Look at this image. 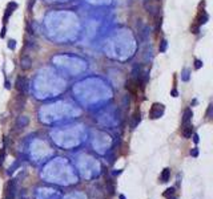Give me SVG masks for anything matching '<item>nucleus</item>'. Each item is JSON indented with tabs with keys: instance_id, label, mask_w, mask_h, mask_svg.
I'll return each mask as SVG.
<instances>
[{
	"instance_id": "1",
	"label": "nucleus",
	"mask_w": 213,
	"mask_h": 199,
	"mask_svg": "<svg viewBox=\"0 0 213 199\" xmlns=\"http://www.w3.org/2000/svg\"><path fill=\"white\" fill-rule=\"evenodd\" d=\"M164 111H165L164 105L160 104V102H154V104L152 105L151 110H149V118H151V120H157V118L163 117Z\"/></svg>"
},
{
	"instance_id": "2",
	"label": "nucleus",
	"mask_w": 213,
	"mask_h": 199,
	"mask_svg": "<svg viewBox=\"0 0 213 199\" xmlns=\"http://www.w3.org/2000/svg\"><path fill=\"white\" fill-rule=\"evenodd\" d=\"M16 195V179H11L6 186V194L3 199H15Z\"/></svg>"
},
{
	"instance_id": "3",
	"label": "nucleus",
	"mask_w": 213,
	"mask_h": 199,
	"mask_svg": "<svg viewBox=\"0 0 213 199\" xmlns=\"http://www.w3.org/2000/svg\"><path fill=\"white\" fill-rule=\"evenodd\" d=\"M16 90L21 94H26L28 90V80L26 77H17L16 80Z\"/></svg>"
},
{
	"instance_id": "4",
	"label": "nucleus",
	"mask_w": 213,
	"mask_h": 199,
	"mask_svg": "<svg viewBox=\"0 0 213 199\" xmlns=\"http://www.w3.org/2000/svg\"><path fill=\"white\" fill-rule=\"evenodd\" d=\"M140 122H141V113L139 110H136L133 113V116H132V120H131V129H136Z\"/></svg>"
},
{
	"instance_id": "5",
	"label": "nucleus",
	"mask_w": 213,
	"mask_h": 199,
	"mask_svg": "<svg viewBox=\"0 0 213 199\" xmlns=\"http://www.w3.org/2000/svg\"><path fill=\"white\" fill-rule=\"evenodd\" d=\"M20 66H21V69H24V70L30 69L31 66H32V60H31L27 55H24L23 57L20 59Z\"/></svg>"
},
{
	"instance_id": "6",
	"label": "nucleus",
	"mask_w": 213,
	"mask_h": 199,
	"mask_svg": "<svg viewBox=\"0 0 213 199\" xmlns=\"http://www.w3.org/2000/svg\"><path fill=\"white\" fill-rule=\"evenodd\" d=\"M192 117H193V111H192V109L187 108L185 110H184V114H183V125L190 124V121H192Z\"/></svg>"
},
{
	"instance_id": "7",
	"label": "nucleus",
	"mask_w": 213,
	"mask_h": 199,
	"mask_svg": "<svg viewBox=\"0 0 213 199\" xmlns=\"http://www.w3.org/2000/svg\"><path fill=\"white\" fill-rule=\"evenodd\" d=\"M193 134V126L192 124H187L183 125V137L184 138H190Z\"/></svg>"
},
{
	"instance_id": "8",
	"label": "nucleus",
	"mask_w": 213,
	"mask_h": 199,
	"mask_svg": "<svg viewBox=\"0 0 213 199\" xmlns=\"http://www.w3.org/2000/svg\"><path fill=\"white\" fill-rule=\"evenodd\" d=\"M208 21V13L205 12V11H200L199 12V16H197V23H196V25H203V24H205Z\"/></svg>"
},
{
	"instance_id": "9",
	"label": "nucleus",
	"mask_w": 213,
	"mask_h": 199,
	"mask_svg": "<svg viewBox=\"0 0 213 199\" xmlns=\"http://www.w3.org/2000/svg\"><path fill=\"white\" fill-rule=\"evenodd\" d=\"M16 3H11L8 4V7H7V10H6V13H4V17H3V23L7 24V20H8V17H10V15H12L13 10L16 8Z\"/></svg>"
},
{
	"instance_id": "10",
	"label": "nucleus",
	"mask_w": 213,
	"mask_h": 199,
	"mask_svg": "<svg viewBox=\"0 0 213 199\" xmlns=\"http://www.w3.org/2000/svg\"><path fill=\"white\" fill-rule=\"evenodd\" d=\"M169 179H170V169L169 167H165L160 175V181H161V183H167Z\"/></svg>"
},
{
	"instance_id": "11",
	"label": "nucleus",
	"mask_w": 213,
	"mask_h": 199,
	"mask_svg": "<svg viewBox=\"0 0 213 199\" xmlns=\"http://www.w3.org/2000/svg\"><path fill=\"white\" fill-rule=\"evenodd\" d=\"M144 7H145V10L149 13H152V15H153L154 11H156V8H154V5H153V0H145Z\"/></svg>"
},
{
	"instance_id": "12",
	"label": "nucleus",
	"mask_w": 213,
	"mask_h": 199,
	"mask_svg": "<svg viewBox=\"0 0 213 199\" xmlns=\"http://www.w3.org/2000/svg\"><path fill=\"white\" fill-rule=\"evenodd\" d=\"M27 125H28V118L27 117H19L16 121V127H26Z\"/></svg>"
},
{
	"instance_id": "13",
	"label": "nucleus",
	"mask_w": 213,
	"mask_h": 199,
	"mask_svg": "<svg viewBox=\"0 0 213 199\" xmlns=\"http://www.w3.org/2000/svg\"><path fill=\"white\" fill-rule=\"evenodd\" d=\"M105 185H107V190H108V193L111 194V195H113V194H115V183H113V181H112V179H107Z\"/></svg>"
},
{
	"instance_id": "14",
	"label": "nucleus",
	"mask_w": 213,
	"mask_h": 199,
	"mask_svg": "<svg viewBox=\"0 0 213 199\" xmlns=\"http://www.w3.org/2000/svg\"><path fill=\"white\" fill-rule=\"evenodd\" d=\"M4 159H6V147H1L0 149V167L3 166Z\"/></svg>"
},
{
	"instance_id": "15",
	"label": "nucleus",
	"mask_w": 213,
	"mask_h": 199,
	"mask_svg": "<svg viewBox=\"0 0 213 199\" xmlns=\"http://www.w3.org/2000/svg\"><path fill=\"white\" fill-rule=\"evenodd\" d=\"M161 20H163V17H161V15H159V13H156V29H160L161 28Z\"/></svg>"
},
{
	"instance_id": "16",
	"label": "nucleus",
	"mask_w": 213,
	"mask_h": 199,
	"mask_svg": "<svg viewBox=\"0 0 213 199\" xmlns=\"http://www.w3.org/2000/svg\"><path fill=\"white\" fill-rule=\"evenodd\" d=\"M174 191H176V189H174V187H169V189H167V190H165L164 196H165V198H167V196L174 195Z\"/></svg>"
},
{
	"instance_id": "17",
	"label": "nucleus",
	"mask_w": 213,
	"mask_h": 199,
	"mask_svg": "<svg viewBox=\"0 0 213 199\" xmlns=\"http://www.w3.org/2000/svg\"><path fill=\"white\" fill-rule=\"evenodd\" d=\"M167 45H168V42H167V40H163L161 41V45H160V52H165L167 51Z\"/></svg>"
},
{
	"instance_id": "18",
	"label": "nucleus",
	"mask_w": 213,
	"mask_h": 199,
	"mask_svg": "<svg viewBox=\"0 0 213 199\" xmlns=\"http://www.w3.org/2000/svg\"><path fill=\"white\" fill-rule=\"evenodd\" d=\"M212 110H213V105L210 104L209 106H208V110H207V118H208V120L212 118Z\"/></svg>"
},
{
	"instance_id": "19",
	"label": "nucleus",
	"mask_w": 213,
	"mask_h": 199,
	"mask_svg": "<svg viewBox=\"0 0 213 199\" xmlns=\"http://www.w3.org/2000/svg\"><path fill=\"white\" fill-rule=\"evenodd\" d=\"M188 73H189L188 69H185V70L183 72V80L184 81H188V80H189V75H188Z\"/></svg>"
},
{
	"instance_id": "20",
	"label": "nucleus",
	"mask_w": 213,
	"mask_h": 199,
	"mask_svg": "<svg viewBox=\"0 0 213 199\" xmlns=\"http://www.w3.org/2000/svg\"><path fill=\"white\" fill-rule=\"evenodd\" d=\"M201 66H203V61H200V60H194V68L196 69H200Z\"/></svg>"
},
{
	"instance_id": "21",
	"label": "nucleus",
	"mask_w": 213,
	"mask_h": 199,
	"mask_svg": "<svg viewBox=\"0 0 213 199\" xmlns=\"http://www.w3.org/2000/svg\"><path fill=\"white\" fill-rule=\"evenodd\" d=\"M190 155H192V157H197V155H199V149H197V147L192 149V150H190Z\"/></svg>"
},
{
	"instance_id": "22",
	"label": "nucleus",
	"mask_w": 213,
	"mask_h": 199,
	"mask_svg": "<svg viewBox=\"0 0 213 199\" xmlns=\"http://www.w3.org/2000/svg\"><path fill=\"white\" fill-rule=\"evenodd\" d=\"M193 141H194V144H199V141H200L199 140V134H196V133L193 134Z\"/></svg>"
},
{
	"instance_id": "23",
	"label": "nucleus",
	"mask_w": 213,
	"mask_h": 199,
	"mask_svg": "<svg viewBox=\"0 0 213 199\" xmlns=\"http://www.w3.org/2000/svg\"><path fill=\"white\" fill-rule=\"evenodd\" d=\"M172 96H173V97H177V90H176V89L172 90Z\"/></svg>"
},
{
	"instance_id": "24",
	"label": "nucleus",
	"mask_w": 213,
	"mask_h": 199,
	"mask_svg": "<svg viewBox=\"0 0 213 199\" xmlns=\"http://www.w3.org/2000/svg\"><path fill=\"white\" fill-rule=\"evenodd\" d=\"M167 199H177L174 195H170V196H167Z\"/></svg>"
},
{
	"instance_id": "25",
	"label": "nucleus",
	"mask_w": 213,
	"mask_h": 199,
	"mask_svg": "<svg viewBox=\"0 0 213 199\" xmlns=\"http://www.w3.org/2000/svg\"><path fill=\"white\" fill-rule=\"evenodd\" d=\"M120 199H127V198H125L124 195H120Z\"/></svg>"
},
{
	"instance_id": "26",
	"label": "nucleus",
	"mask_w": 213,
	"mask_h": 199,
	"mask_svg": "<svg viewBox=\"0 0 213 199\" xmlns=\"http://www.w3.org/2000/svg\"><path fill=\"white\" fill-rule=\"evenodd\" d=\"M154 1H160V0H154Z\"/></svg>"
}]
</instances>
